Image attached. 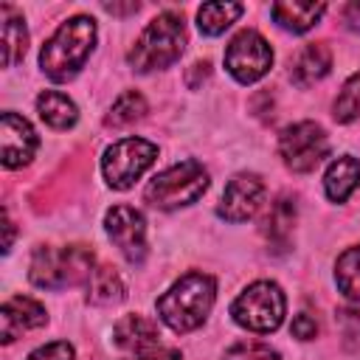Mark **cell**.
<instances>
[{
  "mask_svg": "<svg viewBox=\"0 0 360 360\" xmlns=\"http://www.w3.org/2000/svg\"><path fill=\"white\" fill-rule=\"evenodd\" d=\"M290 329H292V335H295L298 340H312V338L318 335V323H315V318H312V315H307V312L295 315Z\"/></svg>",
  "mask_w": 360,
  "mask_h": 360,
  "instance_id": "cell-29",
  "label": "cell"
},
{
  "mask_svg": "<svg viewBox=\"0 0 360 360\" xmlns=\"http://www.w3.org/2000/svg\"><path fill=\"white\" fill-rule=\"evenodd\" d=\"M332 68V51L323 42H309L298 51V56L292 59V70L290 79L298 87H309L315 82H321Z\"/></svg>",
  "mask_w": 360,
  "mask_h": 360,
  "instance_id": "cell-15",
  "label": "cell"
},
{
  "mask_svg": "<svg viewBox=\"0 0 360 360\" xmlns=\"http://www.w3.org/2000/svg\"><path fill=\"white\" fill-rule=\"evenodd\" d=\"M222 360H281V354L270 346V343H262V340H239L233 343Z\"/></svg>",
  "mask_w": 360,
  "mask_h": 360,
  "instance_id": "cell-26",
  "label": "cell"
},
{
  "mask_svg": "<svg viewBox=\"0 0 360 360\" xmlns=\"http://www.w3.org/2000/svg\"><path fill=\"white\" fill-rule=\"evenodd\" d=\"M93 270H96V256L84 245H65V248L39 245L31 256L28 278L42 290H62L87 281Z\"/></svg>",
  "mask_w": 360,
  "mask_h": 360,
  "instance_id": "cell-4",
  "label": "cell"
},
{
  "mask_svg": "<svg viewBox=\"0 0 360 360\" xmlns=\"http://www.w3.org/2000/svg\"><path fill=\"white\" fill-rule=\"evenodd\" d=\"M158 158V146L146 138H121L112 146H107L104 158H101V172L110 188H129L135 186V180L155 163Z\"/></svg>",
  "mask_w": 360,
  "mask_h": 360,
  "instance_id": "cell-7",
  "label": "cell"
},
{
  "mask_svg": "<svg viewBox=\"0 0 360 360\" xmlns=\"http://www.w3.org/2000/svg\"><path fill=\"white\" fill-rule=\"evenodd\" d=\"M0 37H3V68H14L22 56H25V48H28V31H25V20L22 14L3 3L0 6Z\"/></svg>",
  "mask_w": 360,
  "mask_h": 360,
  "instance_id": "cell-16",
  "label": "cell"
},
{
  "mask_svg": "<svg viewBox=\"0 0 360 360\" xmlns=\"http://www.w3.org/2000/svg\"><path fill=\"white\" fill-rule=\"evenodd\" d=\"M124 298V281L110 264H98L87 278V301L90 304H118Z\"/></svg>",
  "mask_w": 360,
  "mask_h": 360,
  "instance_id": "cell-21",
  "label": "cell"
},
{
  "mask_svg": "<svg viewBox=\"0 0 360 360\" xmlns=\"http://www.w3.org/2000/svg\"><path fill=\"white\" fill-rule=\"evenodd\" d=\"M211 177L208 169L200 160H180L169 169H163L160 174H155L149 180V186L143 188V200L160 211H174L183 205L197 202L205 188H208Z\"/></svg>",
  "mask_w": 360,
  "mask_h": 360,
  "instance_id": "cell-5",
  "label": "cell"
},
{
  "mask_svg": "<svg viewBox=\"0 0 360 360\" xmlns=\"http://www.w3.org/2000/svg\"><path fill=\"white\" fill-rule=\"evenodd\" d=\"M287 312V298L281 292V287L276 281H253L245 287V292H239L231 304V318L250 332H273L281 326Z\"/></svg>",
  "mask_w": 360,
  "mask_h": 360,
  "instance_id": "cell-6",
  "label": "cell"
},
{
  "mask_svg": "<svg viewBox=\"0 0 360 360\" xmlns=\"http://www.w3.org/2000/svg\"><path fill=\"white\" fill-rule=\"evenodd\" d=\"M48 312L39 301L28 298V295H11L3 307H0V340L11 343L17 340L22 332L45 326Z\"/></svg>",
  "mask_w": 360,
  "mask_h": 360,
  "instance_id": "cell-13",
  "label": "cell"
},
{
  "mask_svg": "<svg viewBox=\"0 0 360 360\" xmlns=\"http://www.w3.org/2000/svg\"><path fill=\"white\" fill-rule=\"evenodd\" d=\"M245 11L242 3H202L197 8V28L205 37H217L222 34L231 22H236V17Z\"/></svg>",
  "mask_w": 360,
  "mask_h": 360,
  "instance_id": "cell-22",
  "label": "cell"
},
{
  "mask_svg": "<svg viewBox=\"0 0 360 360\" xmlns=\"http://www.w3.org/2000/svg\"><path fill=\"white\" fill-rule=\"evenodd\" d=\"M332 115L338 124H349V121L360 118V70L343 82V87L332 104Z\"/></svg>",
  "mask_w": 360,
  "mask_h": 360,
  "instance_id": "cell-25",
  "label": "cell"
},
{
  "mask_svg": "<svg viewBox=\"0 0 360 360\" xmlns=\"http://www.w3.org/2000/svg\"><path fill=\"white\" fill-rule=\"evenodd\" d=\"M335 284L349 301H360V245L346 248L335 262Z\"/></svg>",
  "mask_w": 360,
  "mask_h": 360,
  "instance_id": "cell-23",
  "label": "cell"
},
{
  "mask_svg": "<svg viewBox=\"0 0 360 360\" xmlns=\"http://www.w3.org/2000/svg\"><path fill=\"white\" fill-rule=\"evenodd\" d=\"M0 141H3V166L6 169H20V166L31 163V158L39 146L34 127L11 110L3 112V118H0Z\"/></svg>",
  "mask_w": 360,
  "mask_h": 360,
  "instance_id": "cell-12",
  "label": "cell"
},
{
  "mask_svg": "<svg viewBox=\"0 0 360 360\" xmlns=\"http://www.w3.org/2000/svg\"><path fill=\"white\" fill-rule=\"evenodd\" d=\"M329 152V138L321 124L315 121H298L281 129L278 135V155L287 169L307 174L312 172Z\"/></svg>",
  "mask_w": 360,
  "mask_h": 360,
  "instance_id": "cell-8",
  "label": "cell"
},
{
  "mask_svg": "<svg viewBox=\"0 0 360 360\" xmlns=\"http://www.w3.org/2000/svg\"><path fill=\"white\" fill-rule=\"evenodd\" d=\"M186 48V22L183 14L177 11H160L135 39V45L129 48L127 59L132 65V70L138 73H152L160 68H169L180 59Z\"/></svg>",
  "mask_w": 360,
  "mask_h": 360,
  "instance_id": "cell-3",
  "label": "cell"
},
{
  "mask_svg": "<svg viewBox=\"0 0 360 360\" xmlns=\"http://www.w3.org/2000/svg\"><path fill=\"white\" fill-rule=\"evenodd\" d=\"M323 11H326L323 3H298V0H284V3H273V6H270L273 20H276L284 31H292V34L309 31V28L323 17Z\"/></svg>",
  "mask_w": 360,
  "mask_h": 360,
  "instance_id": "cell-18",
  "label": "cell"
},
{
  "mask_svg": "<svg viewBox=\"0 0 360 360\" xmlns=\"http://www.w3.org/2000/svg\"><path fill=\"white\" fill-rule=\"evenodd\" d=\"M217 298V281L208 273L191 270L180 276L155 304L158 318L172 332H194L208 318Z\"/></svg>",
  "mask_w": 360,
  "mask_h": 360,
  "instance_id": "cell-1",
  "label": "cell"
},
{
  "mask_svg": "<svg viewBox=\"0 0 360 360\" xmlns=\"http://www.w3.org/2000/svg\"><path fill=\"white\" fill-rule=\"evenodd\" d=\"M96 45V20L76 14L65 20L39 51V68L51 82H70Z\"/></svg>",
  "mask_w": 360,
  "mask_h": 360,
  "instance_id": "cell-2",
  "label": "cell"
},
{
  "mask_svg": "<svg viewBox=\"0 0 360 360\" xmlns=\"http://www.w3.org/2000/svg\"><path fill=\"white\" fill-rule=\"evenodd\" d=\"M104 231L129 264H141L146 259V222L141 211L132 205H112L104 214Z\"/></svg>",
  "mask_w": 360,
  "mask_h": 360,
  "instance_id": "cell-10",
  "label": "cell"
},
{
  "mask_svg": "<svg viewBox=\"0 0 360 360\" xmlns=\"http://www.w3.org/2000/svg\"><path fill=\"white\" fill-rule=\"evenodd\" d=\"M112 340H115V346L141 354V352L158 349L160 332H158V323L149 321V318H143V315H124L112 326Z\"/></svg>",
  "mask_w": 360,
  "mask_h": 360,
  "instance_id": "cell-14",
  "label": "cell"
},
{
  "mask_svg": "<svg viewBox=\"0 0 360 360\" xmlns=\"http://www.w3.org/2000/svg\"><path fill=\"white\" fill-rule=\"evenodd\" d=\"M292 222H295V200L290 194H281L270 205V211L262 222V233L267 236V242H273L278 248H287V239L292 233Z\"/></svg>",
  "mask_w": 360,
  "mask_h": 360,
  "instance_id": "cell-20",
  "label": "cell"
},
{
  "mask_svg": "<svg viewBox=\"0 0 360 360\" xmlns=\"http://www.w3.org/2000/svg\"><path fill=\"white\" fill-rule=\"evenodd\" d=\"M37 112H39V118H42L48 127H53V129H70V127L76 124V118H79L76 104H73L65 93H59V90H45V93H39V96H37Z\"/></svg>",
  "mask_w": 360,
  "mask_h": 360,
  "instance_id": "cell-19",
  "label": "cell"
},
{
  "mask_svg": "<svg viewBox=\"0 0 360 360\" xmlns=\"http://www.w3.org/2000/svg\"><path fill=\"white\" fill-rule=\"evenodd\" d=\"M343 17H346L349 28H360V3H349L343 8Z\"/></svg>",
  "mask_w": 360,
  "mask_h": 360,
  "instance_id": "cell-31",
  "label": "cell"
},
{
  "mask_svg": "<svg viewBox=\"0 0 360 360\" xmlns=\"http://www.w3.org/2000/svg\"><path fill=\"white\" fill-rule=\"evenodd\" d=\"M338 329H340V343L346 352H357L360 349V312L354 309H338L335 312Z\"/></svg>",
  "mask_w": 360,
  "mask_h": 360,
  "instance_id": "cell-27",
  "label": "cell"
},
{
  "mask_svg": "<svg viewBox=\"0 0 360 360\" xmlns=\"http://www.w3.org/2000/svg\"><path fill=\"white\" fill-rule=\"evenodd\" d=\"M104 8H107L110 14H127V11H138L141 6H138V3H129V6H115V3H104Z\"/></svg>",
  "mask_w": 360,
  "mask_h": 360,
  "instance_id": "cell-32",
  "label": "cell"
},
{
  "mask_svg": "<svg viewBox=\"0 0 360 360\" xmlns=\"http://www.w3.org/2000/svg\"><path fill=\"white\" fill-rule=\"evenodd\" d=\"M270 65H273V48L253 28H242L225 48V68L239 84L259 82L270 70Z\"/></svg>",
  "mask_w": 360,
  "mask_h": 360,
  "instance_id": "cell-9",
  "label": "cell"
},
{
  "mask_svg": "<svg viewBox=\"0 0 360 360\" xmlns=\"http://www.w3.org/2000/svg\"><path fill=\"white\" fill-rule=\"evenodd\" d=\"M360 186V160L352 155H340L329 163L323 174V191L332 202H346L349 194Z\"/></svg>",
  "mask_w": 360,
  "mask_h": 360,
  "instance_id": "cell-17",
  "label": "cell"
},
{
  "mask_svg": "<svg viewBox=\"0 0 360 360\" xmlns=\"http://www.w3.org/2000/svg\"><path fill=\"white\" fill-rule=\"evenodd\" d=\"M28 360H76V352L68 340H53L28 354Z\"/></svg>",
  "mask_w": 360,
  "mask_h": 360,
  "instance_id": "cell-28",
  "label": "cell"
},
{
  "mask_svg": "<svg viewBox=\"0 0 360 360\" xmlns=\"http://www.w3.org/2000/svg\"><path fill=\"white\" fill-rule=\"evenodd\" d=\"M146 115V98L138 90H127L115 98V104L110 107L104 124L107 127H129L135 121H141Z\"/></svg>",
  "mask_w": 360,
  "mask_h": 360,
  "instance_id": "cell-24",
  "label": "cell"
},
{
  "mask_svg": "<svg viewBox=\"0 0 360 360\" xmlns=\"http://www.w3.org/2000/svg\"><path fill=\"white\" fill-rule=\"evenodd\" d=\"M262 200H264L262 177L253 174V172H239L228 180V186L222 191V200L217 205V214L225 222H245L262 208Z\"/></svg>",
  "mask_w": 360,
  "mask_h": 360,
  "instance_id": "cell-11",
  "label": "cell"
},
{
  "mask_svg": "<svg viewBox=\"0 0 360 360\" xmlns=\"http://www.w3.org/2000/svg\"><path fill=\"white\" fill-rule=\"evenodd\" d=\"M132 360H183V354L177 352V349H149V352H141V354H135Z\"/></svg>",
  "mask_w": 360,
  "mask_h": 360,
  "instance_id": "cell-30",
  "label": "cell"
}]
</instances>
